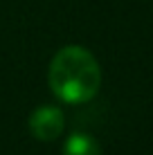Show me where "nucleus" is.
<instances>
[{"label":"nucleus","mask_w":153,"mask_h":155,"mask_svg":"<svg viewBox=\"0 0 153 155\" xmlns=\"http://www.w3.org/2000/svg\"><path fill=\"white\" fill-rule=\"evenodd\" d=\"M50 90L63 104H88L101 85V68L90 50L65 45L52 56L47 68Z\"/></svg>","instance_id":"nucleus-1"},{"label":"nucleus","mask_w":153,"mask_h":155,"mask_svg":"<svg viewBox=\"0 0 153 155\" xmlns=\"http://www.w3.org/2000/svg\"><path fill=\"white\" fill-rule=\"evenodd\" d=\"M65 128V117L59 106H38L29 115V133L38 142H54Z\"/></svg>","instance_id":"nucleus-2"},{"label":"nucleus","mask_w":153,"mask_h":155,"mask_svg":"<svg viewBox=\"0 0 153 155\" xmlns=\"http://www.w3.org/2000/svg\"><path fill=\"white\" fill-rule=\"evenodd\" d=\"M63 155H101V146L88 133H72L65 140Z\"/></svg>","instance_id":"nucleus-3"}]
</instances>
